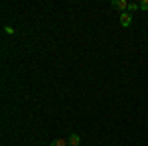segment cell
Masks as SVG:
<instances>
[{
  "instance_id": "obj_6",
  "label": "cell",
  "mask_w": 148,
  "mask_h": 146,
  "mask_svg": "<svg viewBox=\"0 0 148 146\" xmlns=\"http://www.w3.org/2000/svg\"><path fill=\"white\" fill-rule=\"evenodd\" d=\"M138 6H140V10H148V0H142V2H138Z\"/></svg>"
},
{
  "instance_id": "obj_4",
  "label": "cell",
  "mask_w": 148,
  "mask_h": 146,
  "mask_svg": "<svg viewBox=\"0 0 148 146\" xmlns=\"http://www.w3.org/2000/svg\"><path fill=\"white\" fill-rule=\"evenodd\" d=\"M67 144H69L67 140H61V138H59V140H53L49 146H67Z\"/></svg>"
},
{
  "instance_id": "obj_5",
  "label": "cell",
  "mask_w": 148,
  "mask_h": 146,
  "mask_svg": "<svg viewBox=\"0 0 148 146\" xmlns=\"http://www.w3.org/2000/svg\"><path fill=\"white\" fill-rule=\"evenodd\" d=\"M140 6H138V2H128V12H134V10H138Z\"/></svg>"
},
{
  "instance_id": "obj_3",
  "label": "cell",
  "mask_w": 148,
  "mask_h": 146,
  "mask_svg": "<svg viewBox=\"0 0 148 146\" xmlns=\"http://www.w3.org/2000/svg\"><path fill=\"white\" fill-rule=\"evenodd\" d=\"M69 144L71 146H79L81 144V138H79V134H75V132H73V134L69 136V140H67Z\"/></svg>"
},
{
  "instance_id": "obj_2",
  "label": "cell",
  "mask_w": 148,
  "mask_h": 146,
  "mask_svg": "<svg viewBox=\"0 0 148 146\" xmlns=\"http://www.w3.org/2000/svg\"><path fill=\"white\" fill-rule=\"evenodd\" d=\"M113 8H116L121 12H126L128 10V2L126 0H113Z\"/></svg>"
},
{
  "instance_id": "obj_7",
  "label": "cell",
  "mask_w": 148,
  "mask_h": 146,
  "mask_svg": "<svg viewBox=\"0 0 148 146\" xmlns=\"http://www.w3.org/2000/svg\"><path fill=\"white\" fill-rule=\"evenodd\" d=\"M4 32H6V34H14V30H12L10 26H6V28H4Z\"/></svg>"
},
{
  "instance_id": "obj_1",
  "label": "cell",
  "mask_w": 148,
  "mask_h": 146,
  "mask_svg": "<svg viewBox=\"0 0 148 146\" xmlns=\"http://www.w3.org/2000/svg\"><path fill=\"white\" fill-rule=\"evenodd\" d=\"M119 22H121V26H123V28L130 26V24H132V14H130V12H123V14H121V20H119Z\"/></svg>"
}]
</instances>
